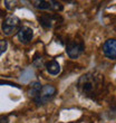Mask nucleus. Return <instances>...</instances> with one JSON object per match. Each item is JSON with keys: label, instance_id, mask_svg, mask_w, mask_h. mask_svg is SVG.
<instances>
[{"label": "nucleus", "instance_id": "12", "mask_svg": "<svg viewBox=\"0 0 116 123\" xmlns=\"http://www.w3.org/2000/svg\"><path fill=\"white\" fill-rule=\"evenodd\" d=\"M6 49H7V42L6 40L0 42V55H1L2 53L6 52Z\"/></svg>", "mask_w": 116, "mask_h": 123}, {"label": "nucleus", "instance_id": "2", "mask_svg": "<svg viewBox=\"0 0 116 123\" xmlns=\"http://www.w3.org/2000/svg\"><path fill=\"white\" fill-rule=\"evenodd\" d=\"M55 94H56V88L52 85H45V86H42L41 91L39 92L37 97L34 98V101L38 105H44V104L48 103L49 101H52L54 98V96H55Z\"/></svg>", "mask_w": 116, "mask_h": 123}, {"label": "nucleus", "instance_id": "6", "mask_svg": "<svg viewBox=\"0 0 116 123\" xmlns=\"http://www.w3.org/2000/svg\"><path fill=\"white\" fill-rule=\"evenodd\" d=\"M34 37V30L27 26H23L18 31V38L21 43L27 44Z\"/></svg>", "mask_w": 116, "mask_h": 123}, {"label": "nucleus", "instance_id": "11", "mask_svg": "<svg viewBox=\"0 0 116 123\" xmlns=\"http://www.w3.org/2000/svg\"><path fill=\"white\" fill-rule=\"evenodd\" d=\"M50 6H52V10H56V11L63 10V5L58 1H50Z\"/></svg>", "mask_w": 116, "mask_h": 123}, {"label": "nucleus", "instance_id": "3", "mask_svg": "<svg viewBox=\"0 0 116 123\" xmlns=\"http://www.w3.org/2000/svg\"><path fill=\"white\" fill-rule=\"evenodd\" d=\"M20 27V20L16 16H9L3 20L2 25H1V29H2L5 35H11L13 32L19 31Z\"/></svg>", "mask_w": 116, "mask_h": 123}, {"label": "nucleus", "instance_id": "13", "mask_svg": "<svg viewBox=\"0 0 116 123\" xmlns=\"http://www.w3.org/2000/svg\"><path fill=\"white\" fill-rule=\"evenodd\" d=\"M0 123H8L7 117H1V119H0Z\"/></svg>", "mask_w": 116, "mask_h": 123}, {"label": "nucleus", "instance_id": "8", "mask_svg": "<svg viewBox=\"0 0 116 123\" xmlns=\"http://www.w3.org/2000/svg\"><path fill=\"white\" fill-rule=\"evenodd\" d=\"M46 68H47L49 74H52V75H57L60 72V65L58 64V62H56V61L48 62L46 64Z\"/></svg>", "mask_w": 116, "mask_h": 123}, {"label": "nucleus", "instance_id": "4", "mask_svg": "<svg viewBox=\"0 0 116 123\" xmlns=\"http://www.w3.org/2000/svg\"><path fill=\"white\" fill-rule=\"evenodd\" d=\"M84 50V44L77 40H70L66 46V52L70 58H77Z\"/></svg>", "mask_w": 116, "mask_h": 123}, {"label": "nucleus", "instance_id": "10", "mask_svg": "<svg viewBox=\"0 0 116 123\" xmlns=\"http://www.w3.org/2000/svg\"><path fill=\"white\" fill-rule=\"evenodd\" d=\"M41 84L40 83H38V82H34L31 84V87H30V90H29V95L32 97V98H36L37 97V95L39 94V92L41 91Z\"/></svg>", "mask_w": 116, "mask_h": 123}, {"label": "nucleus", "instance_id": "9", "mask_svg": "<svg viewBox=\"0 0 116 123\" xmlns=\"http://www.w3.org/2000/svg\"><path fill=\"white\" fill-rule=\"evenodd\" d=\"M32 3H34V6H35L37 9H40V10L52 9L50 1H45V0H35V1H32Z\"/></svg>", "mask_w": 116, "mask_h": 123}, {"label": "nucleus", "instance_id": "7", "mask_svg": "<svg viewBox=\"0 0 116 123\" xmlns=\"http://www.w3.org/2000/svg\"><path fill=\"white\" fill-rule=\"evenodd\" d=\"M54 19L55 17L49 15V13H42L41 16L38 17V20L40 25H41L44 28H50L52 26V23H54Z\"/></svg>", "mask_w": 116, "mask_h": 123}, {"label": "nucleus", "instance_id": "1", "mask_svg": "<svg viewBox=\"0 0 116 123\" xmlns=\"http://www.w3.org/2000/svg\"><path fill=\"white\" fill-rule=\"evenodd\" d=\"M100 85V81L97 76L93 74H85L83 75L78 81L77 87L78 91L85 96L94 97V95L97 93Z\"/></svg>", "mask_w": 116, "mask_h": 123}, {"label": "nucleus", "instance_id": "5", "mask_svg": "<svg viewBox=\"0 0 116 123\" xmlns=\"http://www.w3.org/2000/svg\"><path fill=\"white\" fill-rule=\"evenodd\" d=\"M103 53L107 58L116 59V39H108L104 43Z\"/></svg>", "mask_w": 116, "mask_h": 123}]
</instances>
